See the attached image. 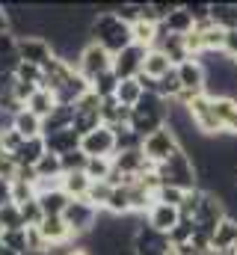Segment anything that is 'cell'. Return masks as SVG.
Returning <instances> with one entry per match:
<instances>
[{
	"mask_svg": "<svg viewBox=\"0 0 237 255\" xmlns=\"http://www.w3.org/2000/svg\"><path fill=\"white\" fill-rule=\"evenodd\" d=\"M89 42L101 45L107 54L116 57L133 45V33H130V24L121 21L116 12H95V18L89 21Z\"/></svg>",
	"mask_w": 237,
	"mask_h": 255,
	"instance_id": "6da1fadb",
	"label": "cell"
},
{
	"mask_svg": "<svg viewBox=\"0 0 237 255\" xmlns=\"http://www.w3.org/2000/svg\"><path fill=\"white\" fill-rule=\"evenodd\" d=\"M154 172H157L160 184H172V187H181V190H187V193L199 187V166L190 157V151H184V148L175 151L166 163L154 166Z\"/></svg>",
	"mask_w": 237,
	"mask_h": 255,
	"instance_id": "7a4b0ae2",
	"label": "cell"
},
{
	"mask_svg": "<svg viewBox=\"0 0 237 255\" xmlns=\"http://www.w3.org/2000/svg\"><path fill=\"white\" fill-rule=\"evenodd\" d=\"M184 145H181V136H178L172 128H160V130H154L151 136H145L142 139V154H145V160L151 163V166H160V163H166L175 151H181Z\"/></svg>",
	"mask_w": 237,
	"mask_h": 255,
	"instance_id": "3957f363",
	"label": "cell"
},
{
	"mask_svg": "<svg viewBox=\"0 0 237 255\" xmlns=\"http://www.w3.org/2000/svg\"><path fill=\"white\" fill-rule=\"evenodd\" d=\"M77 71H80V74L89 80V86H92L95 77L113 71V54H107V51H104L101 45H95V42H86V45L80 48V54H77Z\"/></svg>",
	"mask_w": 237,
	"mask_h": 255,
	"instance_id": "277c9868",
	"label": "cell"
},
{
	"mask_svg": "<svg viewBox=\"0 0 237 255\" xmlns=\"http://www.w3.org/2000/svg\"><path fill=\"white\" fill-rule=\"evenodd\" d=\"M187 113H190V119H193V125H196L199 133H205V136L226 133V128H223L220 116H217V110H214V98H208V95H196V98L190 101Z\"/></svg>",
	"mask_w": 237,
	"mask_h": 255,
	"instance_id": "5b68a950",
	"label": "cell"
},
{
	"mask_svg": "<svg viewBox=\"0 0 237 255\" xmlns=\"http://www.w3.org/2000/svg\"><path fill=\"white\" fill-rule=\"evenodd\" d=\"M98 217H101V211L92 208L86 199H71L68 208H65V214H62V220H65V226L74 232V238L92 232V229L98 226Z\"/></svg>",
	"mask_w": 237,
	"mask_h": 255,
	"instance_id": "8992f818",
	"label": "cell"
},
{
	"mask_svg": "<svg viewBox=\"0 0 237 255\" xmlns=\"http://www.w3.org/2000/svg\"><path fill=\"white\" fill-rule=\"evenodd\" d=\"M18 57H21V63H30V65L42 68L45 63H51L57 57V51H54V45L45 36L27 33V36H18Z\"/></svg>",
	"mask_w": 237,
	"mask_h": 255,
	"instance_id": "52a82bcc",
	"label": "cell"
},
{
	"mask_svg": "<svg viewBox=\"0 0 237 255\" xmlns=\"http://www.w3.org/2000/svg\"><path fill=\"white\" fill-rule=\"evenodd\" d=\"M133 255H172V241L169 235H160L151 226L139 223V229L133 232Z\"/></svg>",
	"mask_w": 237,
	"mask_h": 255,
	"instance_id": "ba28073f",
	"label": "cell"
},
{
	"mask_svg": "<svg viewBox=\"0 0 237 255\" xmlns=\"http://www.w3.org/2000/svg\"><path fill=\"white\" fill-rule=\"evenodd\" d=\"M145 57H148V48H142V45L124 48L121 54L113 57V74H116L118 80H136V77L142 74Z\"/></svg>",
	"mask_w": 237,
	"mask_h": 255,
	"instance_id": "9c48e42d",
	"label": "cell"
},
{
	"mask_svg": "<svg viewBox=\"0 0 237 255\" xmlns=\"http://www.w3.org/2000/svg\"><path fill=\"white\" fill-rule=\"evenodd\" d=\"M80 151L86 157H113L116 154V130L107 125L95 128L92 133L80 136Z\"/></svg>",
	"mask_w": 237,
	"mask_h": 255,
	"instance_id": "30bf717a",
	"label": "cell"
},
{
	"mask_svg": "<svg viewBox=\"0 0 237 255\" xmlns=\"http://www.w3.org/2000/svg\"><path fill=\"white\" fill-rule=\"evenodd\" d=\"M178 223H181V211L172 208V205H163V202H154L151 211L145 214V226H151L160 235H172V229Z\"/></svg>",
	"mask_w": 237,
	"mask_h": 255,
	"instance_id": "8fae6325",
	"label": "cell"
},
{
	"mask_svg": "<svg viewBox=\"0 0 237 255\" xmlns=\"http://www.w3.org/2000/svg\"><path fill=\"white\" fill-rule=\"evenodd\" d=\"M178 77H181L184 92L205 95V80H208V71H205V65L199 63V57H190L187 63L178 65Z\"/></svg>",
	"mask_w": 237,
	"mask_h": 255,
	"instance_id": "7c38bea8",
	"label": "cell"
},
{
	"mask_svg": "<svg viewBox=\"0 0 237 255\" xmlns=\"http://www.w3.org/2000/svg\"><path fill=\"white\" fill-rule=\"evenodd\" d=\"M154 48H157V51H163L175 68L181 63H187V60H190V48H187V39H184V36H172V33H163V30H160V39H157V45H154Z\"/></svg>",
	"mask_w": 237,
	"mask_h": 255,
	"instance_id": "4fadbf2b",
	"label": "cell"
},
{
	"mask_svg": "<svg viewBox=\"0 0 237 255\" xmlns=\"http://www.w3.org/2000/svg\"><path fill=\"white\" fill-rule=\"evenodd\" d=\"M45 145L51 154H68V151H77L80 148V133L74 128H65V130H57V133H45Z\"/></svg>",
	"mask_w": 237,
	"mask_h": 255,
	"instance_id": "5bb4252c",
	"label": "cell"
},
{
	"mask_svg": "<svg viewBox=\"0 0 237 255\" xmlns=\"http://www.w3.org/2000/svg\"><path fill=\"white\" fill-rule=\"evenodd\" d=\"M39 232H42V238L48 241V247H62V244H68V241L74 238V232L65 226L62 217H45L42 226H39Z\"/></svg>",
	"mask_w": 237,
	"mask_h": 255,
	"instance_id": "9a60e30c",
	"label": "cell"
},
{
	"mask_svg": "<svg viewBox=\"0 0 237 255\" xmlns=\"http://www.w3.org/2000/svg\"><path fill=\"white\" fill-rule=\"evenodd\" d=\"M48 154V145H45V136H36V139H24V145L12 154L18 166H30L36 169V163Z\"/></svg>",
	"mask_w": 237,
	"mask_h": 255,
	"instance_id": "2e32d148",
	"label": "cell"
},
{
	"mask_svg": "<svg viewBox=\"0 0 237 255\" xmlns=\"http://www.w3.org/2000/svg\"><path fill=\"white\" fill-rule=\"evenodd\" d=\"M21 65L18 57V36L15 33H3L0 36V74H15Z\"/></svg>",
	"mask_w": 237,
	"mask_h": 255,
	"instance_id": "e0dca14e",
	"label": "cell"
},
{
	"mask_svg": "<svg viewBox=\"0 0 237 255\" xmlns=\"http://www.w3.org/2000/svg\"><path fill=\"white\" fill-rule=\"evenodd\" d=\"M160 30H163V33H172V36H190V33L196 30V21H193V15L187 12V6H175V9L169 12V18L160 24Z\"/></svg>",
	"mask_w": 237,
	"mask_h": 255,
	"instance_id": "ac0fdd59",
	"label": "cell"
},
{
	"mask_svg": "<svg viewBox=\"0 0 237 255\" xmlns=\"http://www.w3.org/2000/svg\"><path fill=\"white\" fill-rule=\"evenodd\" d=\"M74 119H77L74 104H57V110L45 119V133H57V130H65V128H74Z\"/></svg>",
	"mask_w": 237,
	"mask_h": 255,
	"instance_id": "d6986e66",
	"label": "cell"
},
{
	"mask_svg": "<svg viewBox=\"0 0 237 255\" xmlns=\"http://www.w3.org/2000/svg\"><path fill=\"white\" fill-rule=\"evenodd\" d=\"M229 250H237V220H223L220 223V229H217V235H214V253L223 255L229 253Z\"/></svg>",
	"mask_w": 237,
	"mask_h": 255,
	"instance_id": "ffe728a7",
	"label": "cell"
},
{
	"mask_svg": "<svg viewBox=\"0 0 237 255\" xmlns=\"http://www.w3.org/2000/svg\"><path fill=\"white\" fill-rule=\"evenodd\" d=\"M211 21L220 30L235 33L237 30V3H211Z\"/></svg>",
	"mask_w": 237,
	"mask_h": 255,
	"instance_id": "44dd1931",
	"label": "cell"
},
{
	"mask_svg": "<svg viewBox=\"0 0 237 255\" xmlns=\"http://www.w3.org/2000/svg\"><path fill=\"white\" fill-rule=\"evenodd\" d=\"M175 65L169 63V57L163 54V51H157V48H151L148 51V57H145V65H142V74L145 77H151V80H160L163 74H169Z\"/></svg>",
	"mask_w": 237,
	"mask_h": 255,
	"instance_id": "7402d4cb",
	"label": "cell"
},
{
	"mask_svg": "<svg viewBox=\"0 0 237 255\" xmlns=\"http://www.w3.org/2000/svg\"><path fill=\"white\" fill-rule=\"evenodd\" d=\"M15 130L24 136V139H36V136H42L45 133V122L36 116V113H30L27 107L15 116Z\"/></svg>",
	"mask_w": 237,
	"mask_h": 255,
	"instance_id": "603a6c76",
	"label": "cell"
},
{
	"mask_svg": "<svg viewBox=\"0 0 237 255\" xmlns=\"http://www.w3.org/2000/svg\"><path fill=\"white\" fill-rule=\"evenodd\" d=\"M68 196H65V190L62 187H57V190H48L39 196V205H42V211H45V217H62L65 214V208H68Z\"/></svg>",
	"mask_w": 237,
	"mask_h": 255,
	"instance_id": "cb8c5ba5",
	"label": "cell"
},
{
	"mask_svg": "<svg viewBox=\"0 0 237 255\" xmlns=\"http://www.w3.org/2000/svg\"><path fill=\"white\" fill-rule=\"evenodd\" d=\"M27 110H30V113H36V116L45 122V119L57 110V95H54L51 89H39V92L27 101Z\"/></svg>",
	"mask_w": 237,
	"mask_h": 255,
	"instance_id": "d4e9b609",
	"label": "cell"
},
{
	"mask_svg": "<svg viewBox=\"0 0 237 255\" xmlns=\"http://www.w3.org/2000/svg\"><path fill=\"white\" fill-rule=\"evenodd\" d=\"M142 95H145V89H142L139 80H121L118 89H116V101L121 107H127V110H133L142 101Z\"/></svg>",
	"mask_w": 237,
	"mask_h": 255,
	"instance_id": "484cf974",
	"label": "cell"
},
{
	"mask_svg": "<svg viewBox=\"0 0 237 255\" xmlns=\"http://www.w3.org/2000/svg\"><path fill=\"white\" fill-rule=\"evenodd\" d=\"M89 187H92V181L86 178V172H68V175H62V190H65L68 199H86Z\"/></svg>",
	"mask_w": 237,
	"mask_h": 255,
	"instance_id": "4316f807",
	"label": "cell"
},
{
	"mask_svg": "<svg viewBox=\"0 0 237 255\" xmlns=\"http://www.w3.org/2000/svg\"><path fill=\"white\" fill-rule=\"evenodd\" d=\"M181 92H184V86H181V77H178V68H172L169 74H163L160 80H157V95L163 98V101H178L181 98Z\"/></svg>",
	"mask_w": 237,
	"mask_h": 255,
	"instance_id": "83f0119b",
	"label": "cell"
},
{
	"mask_svg": "<svg viewBox=\"0 0 237 255\" xmlns=\"http://www.w3.org/2000/svg\"><path fill=\"white\" fill-rule=\"evenodd\" d=\"M0 229H3V232H21V229H27V226H24L21 205L9 202L6 208H0Z\"/></svg>",
	"mask_w": 237,
	"mask_h": 255,
	"instance_id": "f1b7e54d",
	"label": "cell"
},
{
	"mask_svg": "<svg viewBox=\"0 0 237 255\" xmlns=\"http://www.w3.org/2000/svg\"><path fill=\"white\" fill-rule=\"evenodd\" d=\"M83 172L89 181H107L113 175V157H89Z\"/></svg>",
	"mask_w": 237,
	"mask_h": 255,
	"instance_id": "f546056e",
	"label": "cell"
},
{
	"mask_svg": "<svg viewBox=\"0 0 237 255\" xmlns=\"http://www.w3.org/2000/svg\"><path fill=\"white\" fill-rule=\"evenodd\" d=\"M113 184L110 181H92V187H89V196H86V202L92 205V208H98V211H104L107 208V202H110V196H113Z\"/></svg>",
	"mask_w": 237,
	"mask_h": 255,
	"instance_id": "4dcf8cb0",
	"label": "cell"
},
{
	"mask_svg": "<svg viewBox=\"0 0 237 255\" xmlns=\"http://www.w3.org/2000/svg\"><path fill=\"white\" fill-rule=\"evenodd\" d=\"M101 110H77V119H74V130L80 133V136H86V133H92L95 128H101Z\"/></svg>",
	"mask_w": 237,
	"mask_h": 255,
	"instance_id": "1f68e13d",
	"label": "cell"
},
{
	"mask_svg": "<svg viewBox=\"0 0 237 255\" xmlns=\"http://www.w3.org/2000/svg\"><path fill=\"white\" fill-rule=\"evenodd\" d=\"M118 83H121V80H118L116 74H113V71H107V74H101V77H95V80H92V92H95L101 101H104V98H116Z\"/></svg>",
	"mask_w": 237,
	"mask_h": 255,
	"instance_id": "d6a6232c",
	"label": "cell"
},
{
	"mask_svg": "<svg viewBox=\"0 0 237 255\" xmlns=\"http://www.w3.org/2000/svg\"><path fill=\"white\" fill-rule=\"evenodd\" d=\"M0 247L15 255H27L30 253L27 250V229H21V232H3L0 235Z\"/></svg>",
	"mask_w": 237,
	"mask_h": 255,
	"instance_id": "836d02e7",
	"label": "cell"
},
{
	"mask_svg": "<svg viewBox=\"0 0 237 255\" xmlns=\"http://www.w3.org/2000/svg\"><path fill=\"white\" fill-rule=\"evenodd\" d=\"M36 175H39V178H62V157L48 151V154L36 163Z\"/></svg>",
	"mask_w": 237,
	"mask_h": 255,
	"instance_id": "e575fe53",
	"label": "cell"
},
{
	"mask_svg": "<svg viewBox=\"0 0 237 255\" xmlns=\"http://www.w3.org/2000/svg\"><path fill=\"white\" fill-rule=\"evenodd\" d=\"M202 199H205V190L202 187H196V190H190L184 196V205L178 208L181 211V220H196V214H199V208H202Z\"/></svg>",
	"mask_w": 237,
	"mask_h": 255,
	"instance_id": "d590c367",
	"label": "cell"
},
{
	"mask_svg": "<svg viewBox=\"0 0 237 255\" xmlns=\"http://www.w3.org/2000/svg\"><path fill=\"white\" fill-rule=\"evenodd\" d=\"M142 136H136L130 128H116V154L118 151H139Z\"/></svg>",
	"mask_w": 237,
	"mask_h": 255,
	"instance_id": "8d00e7d4",
	"label": "cell"
},
{
	"mask_svg": "<svg viewBox=\"0 0 237 255\" xmlns=\"http://www.w3.org/2000/svg\"><path fill=\"white\" fill-rule=\"evenodd\" d=\"M184 196H187V190H181V187H172V184H160V187H157V193H154V202H163V205L181 208V205H184Z\"/></svg>",
	"mask_w": 237,
	"mask_h": 255,
	"instance_id": "74e56055",
	"label": "cell"
},
{
	"mask_svg": "<svg viewBox=\"0 0 237 255\" xmlns=\"http://www.w3.org/2000/svg\"><path fill=\"white\" fill-rule=\"evenodd\" d=\"M39 193L36 184H27V181H12V202L15 205H27V202H36Z\"/></svg>",
	"mask_w": 237,
	"mask_h": 255,
	"instance_id": "f35d334b",
	"label": "cell"
},
{
	"mask_svg": "<svg viewBox=\"0 0 237 255\" xmlns=\"http://www.w3.org/2000/svg\"><path fill=\"white\" fill-rule=\"evenodd\" d=\"M86 163H89V157H86L80 148H77V151H68V154H62V175H68V172H83Z\"/></svg>",
	"mask_w": 237,
	"mask_h": 255,
	"instance_id": "ab89813d",
	"label": "cell"
},
{
	"mask_svg": "<svg viewBox=\"0 0 237 255\" xmlns=\"http://www.w3.org/2000/svg\"><path fill=\"white\" fill-rule=\"evenodd\" d=\"M193 235H196V226L190 220H181L175 229H172L169 241H172V247H184V244H193Z\"/></svg>",
	"mask_w": 237,
	"mask_h": 255,
	"instance_id": "60d3db41",
	"label": "cell"
},
{
	"mask_svg": "<svg viewBox=\"0 0 237 255\" xmlns=\"http://www.w3.org/2000/svg\"><path fill=\"white\" fill-rule=\"evenodd\" d=\"M15 175H18L15 157H12L9 151H0V178H3V181H15Z\"/></svg>",
	"mask_w": 237,
	"mask_h": 255,
	"instance_id": "b9f144b4",
	"label": "cell"
},
{
	"mask_svg": "<svg viewBox=\"0 0 237 255\" xmlns=\"http://www.w3.org/2000/svg\"><path fill=\"white\" fill-rule=\"evenodd\" d=\"M27 250H30V253H45V250H48V241L42 238L39 226H36V229H27Z\"/></svg>",
	"mask_w": 237,
	"mask_h": 255,
	"instance_id": "7bdbcfd3",
	"label": "cell"
},
{
	"mask_svg": "<svg viewBox=\"0 0 237 255\" xmlns=\"http://www.w3.org/2000/svg\"><path fill=\"white\" fill-rule=\"evenodd\" d=\"M0 139H3V151H9V154H15V151L24 145V136H21L18 130H9V133H3Z\"/></svg>",
	"mask_w": 237,
	"mask_h": 255,
	"instance_id": "ee69618b",
	"label": "cell"
},
{
	"mask_svg": "<svg viewBox=\"0 0 237 255\" xmlns=\"http://www.w3.org/2000/svg\"><path fill=\"white\" fill-rule=\"evenodd\" d=\"M15 116H18V113H12V110L0 107V136H3V133H9V130H15Z\"/></svg>",
	"mask_w": 237,
	"mask_h": 255,
	"instance_id": "f6af8a7d",
	"label": "cell"
},
{
	"mask_svg": "<svg viewBox=\"0 0 237 255\" xmlns=\"http://www.w3.org/2000/svg\"><path fill=\"white\" fill-rule=\"evenodd\" d=\"M3 33H12V15H9V6L0 3V36Z\"/></svg>",
	"mask_w": 237,
	"mask_h": 255,
	"instance_id": "bcb514c9",
	"label": "cell"
},
{
	"mask_svg": "<svg viewBox=\"0 0 237 255\" xmlns=\"http://www.w3.org/2000/svg\"><path fill=\"white\" fill-rule=\"evenodd\" d=\"M9 202H12V181L0 178V208H6Z\"/></svg>",
	"mask_w": 237,
	"mask_h": 255,
	"instance_id": "7dc6e473",
	"label": "cell"
},
{
	"mask_svg": "<svg viewBox=\"0 0 237 255\" xmlns=\"http://www.w3.org/2000/svg\"><path fill=\"white\" fill-rule=\"evenodd\" d=\"M65 255H89V253H86V250H68Z\"/></svg>",
	"mask_w": 237,
	"mask_h": 255,
	"instance_id": "c3c4849f",
	"label": "cell"
},
{
	"mask_svg": "<svg viewBox=\"0 0 237 255\" xmlns=\"http://www.w3.org/2000/svg\"><path fill=\"white\" fill-rule=\"evenodd\" d=\"M0 151H3V139H0Z\"/></svg>",
	"mask_w": 237,
	"mask_h": 255,
	"instance_id": "681fc988",
	"label": "cell"
},
{
	"mask_svg": "<svg viewBox=\"0 0 237 255\" xmlns=\"http://www.w3.org/2000/svg\"><path fill=\"white\" fill-rule=\"evenodd\" d=\"M0 235H3V229H0Z\"/></svg>",
	"mask_w": 237,
	"mask_h": 255,
	"instance_id": "f907efd6",
	"label": "cell"
}]
</instances>
